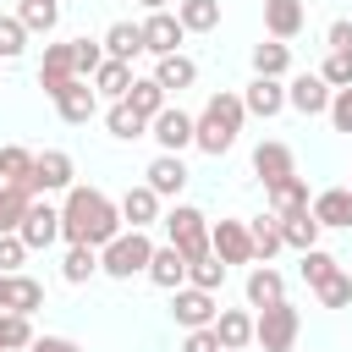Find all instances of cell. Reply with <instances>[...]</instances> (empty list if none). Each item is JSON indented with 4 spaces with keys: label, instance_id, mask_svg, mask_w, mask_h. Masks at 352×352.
Listing matches in <instances>:
<instances>
[{
    "label": "cell",
    "instance_id": "1",
    "mask_svg": "<svg viewBox=\"0 0 352 352\" xmlns=\"http://www.w3.org/2000/svg\"><path fill=\"white\" fill-rule=\"evenodd\" d=\"M121 209L99 192V187H66V204H60V236L72 248H104L110 236H121Z\"/></svg>",
    "mask_w": 352,
    "mask_h": 352
},
{
    "label": "cell",
    "instance_id": "2",
    "mask_svg": "<svg viewBox=\"0 0 352 352\" xmlns=\"http://www.w3.org/2000/svg\"><path fill=\"white\" fill-rule=\"evenodd\" d=\"M242 116H248V110H242V94H226V88H220V94H209V104L192 116V148H204V154H214V160H220V154L236 143Z\"/></svg>",
    "mask_w": 352,
    "mask_h": 352
},
{
    "label": "cell",
    "instance_id": "3",
    "mask_svg": "<svg viewBox=\"0 0 352 352\" xmlns=\"http://www.w3.org/2000/svg\"><path fill=\"white\" fill-rule=\"evenodd\" d=\"M148 258H154L148 231H121V236H110V242L99 248V270H104L110 280H132V275H143Z\"/></svg>",
    "mask_w": 352,
    "mask_h": 352
},
{
    "label": "cell",
    "instance_id": "4",
    "mask_svg": "<svg viewBox=\"0 0 352 352\" xmlns=\"http://www.w3.org/2000/svg\"><path fill=\"white\" fill-rule=\"evenodd\" d=\"M160 220H165V236H170V248H176L182 258H204V253H209V214H204V209L176 204V209L160 214Z\"/></svg>",
    "mask_w": 352,
    "mask_h": 352
},
{
    "label": "cell",
    "instance_id": "5",
    "mask_svg": "<svg viewBox=\"0 0 352 352\" xmlns=\"http://www.w3.org/2000/svg\"><path fill=\"white\" fill-rule=\"evenodd\" d=\"M297 330H302V314L292 302H275V308H258L253 314V341L264 352H292L297 346Z\"/></svg>",
    "mask_w": 352,
    "mask_h": 352
},
{
    "label": "cell",
    "instance_id": "6",
    "mask_svg": "<svg viewBox=\"0 0 352 352\" xmlns=\"http://www.w3.org/2000/svg\"><path fill=\"white\" fill-rule=\"evenodd\" d=\"M66 187H77V165H72V154H66V148H44V154H33L28 192H66Z\"/></svg>",
    "mask_w": 352,
    "mask_h": 352
},
{
    "label": "cell",
    "instance_id": "7",
    "mask_svg": "<svg viewBox=\"0 0 352 352\" xmlns=\"http://www.w3.org/2000/svg\"><path fill=\"white\" fill-rule=\"evenodd\" d=\"M209 253L231 270V264H253V236H248V220H214L209 226Z\"/></svg>",
    "mask_w": 352,
    "mask_h": 352
},
{
    "label": "cell",
    "instance_id": "8",
    "mask_svg": "<svg viewBox=\"0 0 352 352\" xmlns=\"http://www.w3.org/2000/svg\"><path fill=\"white\" fill-rule=\"evenodd\" d=\"M214 292H198V286H176L170 292V319L182 324V330H209L214 324Z\"/></svg>",
    "mask_w": 352,
    "mask_h": 352
},
{
    "label": "cell",
    "instance_id": "9",
    "mask_svg": "<svg viewBox=\"0 0 352 352\" xmlns=\"http://www.w3.org/2000/svg\"><path fill=\"white\" fill-rule=\"evenodd\" d=\"M148 138L160 143V154H182V148H192V116H187L182 104H165V110L148 121Z\"/></svg>",
    "mask_w": 352,
    "mask_h": 352
},
{
    "label": "cell",
    "instance_id": "10",
    "mask_svg": "<svg viewBox=\"0 0 352 352\" xmlns=\"http://www.w3.org/2000/svg\"><path fill=\"white\" fill-rule=\"evenodd\" d=\"M143 28V50L160 60V55H182V22H176V11H148V22H138Z\"/></svg>",
    "mask_w": 352,
    "mask_h": 352
},
{
    "label": "cell",
    "instance_id": "11",
    "mask_svg": "<svg viewBox=\"0 0 352 352\" xmlns=\"http://www.w3.org/2000/svg\"><path fill=\"white\" fill-rule=\"evenodd\" d=\"M16 236H22V248H28V253L50 248V242L60 236V209H55V204H28V214H22V226H16Z\"/></svg>",
    "mask_w": 352,
    "mask_h": 352
},
{
    "label": "cell",
    "instance_id": "12",
    "mask_svg": "<svg viewBox=\"0 0 352 352\" xmlns=\"http://www.w3.org/2000/svg\"><path fill=\"white\" fill-rule=\"evenodd\" d=\"M330 94H336V88H324L319 72H302V77L286 82V104H292L297 116H324V110H330Z\"/></svg>",
    "mask_w": 352,
    "mask_h": 352
},
{
    "label": "cell",
    "instance_id": "13",
    "mask_svg": "<svg viewBox=\"0 0 352 352\" xmlns=\"http://www.w3.org/2000/svg\"><path fill=\"white\" fill-rule=\"evenodd\" d=\"M308 214L319 220V231H352V187H324L319 198H308Z\"/></svg>",
    "mask_w": 352,
    "mask_h": 352
},
{
    "label": "cell",
    "instance_id": "14",
    "mask_svg": "<svg viewBox=\"0 0 352 352\" xmlns=\"http://www.w3.org/2000/svg\"><path fill=\"white\" fill-rule=\"evenodd\" d=\"M66 82H77V60H72V44H44V66H38V88L55 99Z\"/></svg>",
    "mask_w": 352,
    "mask_h": 352
},
{
    "label": "cell",
    "instance_id": "15",
    "mask_svg": "<svg viewBox=\"0 0 352 352\" xmlns=\"http://www.w3.org/2000/svg\"><path fill=\"white\" fill-rule=\"evenodd\" d=\"M242 110H248V116H264V121L280 116V110H286V82H280V77H253V82L242 88Z\"/></svg>",
    "mask_w": 352,
    "mask_h": 352
},
{
    "label": "cell",
    "instance_id": "16",
    "mask_svg": "<svg viewBox=\"0 0 352 352\" xmlns=\"http://www.w3.org/2000/svg\"><path fill=\"white\" fill-rule=\"evenodd\" d=\"M253 176L264 182V187H275V182H286V176H297V160H292V148L286 143H258L253 148Z\"/></svg>",
    "mask_w": 352,
    "mask_h": 352
},
{
    "label": "cell",
    "instance_id": "17",
    "mask_svg": "<svg viewBox=\"0 0 352 352\" xmlns=\"http://www.w3.org/2000/svg\"><path fill=\"white\" fill-rule=\"evenodd\" d=\"M143 176H148L143 187H148L154 198H176V192L187 187V165H182V154H154Z\"/></svg>",
    "mask_w": 352,
    "mask_h": 352
},
{
    "label": "cell",
    "instance_id": "18",
    "mask_svg": "<svg viewBox=\"0 0 352 352\" xmlns=\"http://www.w3.org/2000/svg\"><path fill=\"white\" fill-rule=\"evenodd\" d=\"M55 110H60V121H72V126H82V121H94V110H99V94H94V82H66L60 94H55Z\"/></svg>",
    "mask_w": 352,
    "mask_h": 352
},
{
    "label": "cell",
    "instance_id": "19",
    "mask_svg": "<svg viewBox=\"0 0 352 352\" xmlns=\"http://www.w3.org/2000/svg\"><path fill=\"white\" fill-rule=\"evenodd\" d=\"M116 209H121V226H126V231H148V226L160 220V198H154L143 182H138V187H126Z\"/></svg>",
    "mask_w": 352,
    "mask_h": 352
},
{
    "label": "cell",
    "instance_id": "20",
    "mask_svg": "<svg viewBox=\"0 0 352 352\" xmlns=\"http://www.w3.org/2000/svg\"><path fill=\"white\" fill-rule=\"evenodd\" d=\"M209 330H214L220 352H242V346L253 341V314H248V308H220Z\"/></svg>",
    "mask_w": 352,
    "mask_h": 352
},
{
    "label": "cell",
    "instance_id": "21",
    "mask_svg": "<svg viewBox=\"0 0 352 352\" xmlns=\"http://www.w3.org/2000/svg\"><path fill=\"white\" fill-rule=\"evenodd\" d=\"M160 292H176V286H187V258L165 242V248H154V258H148V270H143Z\"/></svg>",
    "mask_w": 352,
    "mask_h": 352
},
{
    "label": "cell",
    "instance_id": "22",
    "mask_svg": "<svg viewBox=\"0 0 352 352\" xmlns=\"http://www.w3.org/2000/svg\"><path fill=\"white\" fill-rule=\"evenodd\" d=\"M275 302H286V280H280V270L253 264V270H248V308H275Z\"/></svg>",
    "mask_w": 352,
    "mask_h": 352
},
{
    "label": "cell",
    "instance_id": "23",
    "mask_svg": "<svg viewBox=\"0 0 352 352\" xmlns=\"http://www.w3.org/2000/svg\"><path fill=\"white\" fill-rule=\"evenodd\" d=\"M264 28H270V38H297L302 33V0H264Z\"/></svg>",
    "mask_w": 352,
    "mask_h": 352
},
{
    "label": "cell",
    "instance_id": "24",
    "mask_svg": "<svg viewBox=\"0 0 352 352\" xmlns=\"http://www.w3.org/2000/svg\"><path fill=\"white\" fill-rule=\"evenodd\" d=\"M99 44H104V60H126V66H132V55L143 50V28H138V22H110Z\"/></svg>",
    "mask_w": 352,
    "mask_h": 352
},
{
    "label": "cell",
    "instance_id": "25",
    "mask_svg": "<svg viewBox=\"0 0 352 352\" xmlns=\"http://www.w3.org/2000/svg\"><path fill=\"white\" fill-rule=\"evenodd\" d=\"M154 82H160L165 94H182V88H192V82H198V60H192V55H160Z\"/></svg>",
    "mask_w": 352,
    "mask_h": 352
},
{
    "label": "cell",
    "instance_id": "26",
    "mask_svg": "<svg viewBox=\"0 0 352 352\" xmlns=\"http://www.w3.org/2000/svg\"><path fill=\"white\" fill-rule=\"evenodd\" d=\"M280 248H297V253L319 248V220H314L308 209H297V214H280Z\"/></svg>",
    "mask_w": 352,
    "mask_h": 352
},
{
    "label": "cell",
    "instance_id": "27",
    "mask_svg": "<svg viewBox=\"0 0 352 352\" xmlns=\"http://www.w3.org/2000/svg\"><path fill=\"white\" fill-rule=\"evenodd\" d=\"M182 33H214L220 28V0H176Z\"/></svg>",
    "mask_w": 352,
    "mask_h": 352
},
{
    "label": "cell",
    "instance_id": "28",
    "mask_svg": "<svg viewBox=\"0 0 352 352\" xmlns=\"http://www.w3.org/2000/svg\"><path fill=\"white\" fill-rule=\"evenodd\" d=\"M286 72H292V44H280V38L253 44V77H286Z\"/></svg>",
    "mask_w": 352,
    "mask_h": 352
},
{
    "label": "cell",
    "instance_id": "29",
    "mask_svg": "<svg viewBox=\"0 0 352 352\" xmlns=\"http://www.w3.org/2000/svg\"><path fill=\"white\" fill-rule=\"evenodd\" d=\"M264 192H270V214H275V220L308 209V182H302V176H286V182H275V187H264Z\"/></svg>",
    "mask_w": 352,
    "mask_h": 352
},
{
    "label": "cell",
    "instance_id": "30",
    "mask_svg": "<svg viewBox=\"0 0 352 352\" xmlns=\"http://www.w3.org/2000/svg\"><path fill=\"white\" fill-rule=\"evenodd\" d=\"M28 176H33V148L6 143V148H0V187H22V192H28Z\"/></svg>",
    "mask_w": 352,
    "mask_h": 352
},
{
    "label": "cell",
    "instance_id": "31",
    "mask_svg": "<svg viewBox=\"0 0 352 352\" xmlns=\"http://www.w3.org/2000/svg\"><path fill=\"white\" fill-rule=\"evenodd\" d=\"M126 104H132V116L154 121V116L165 110V88H160L154 77H132V88H126Z\"/></svg>",
    "mask_w": 352,
    "mask_h": 352
},
{
    "label": "cell",
    "instance_id": "32",
    "mask_svg": "<svg viewBox=\"0 0 352 352\" xmlns=\"http://www.w3.org/2000/svg\"><path fill=\"white\" fill-rule=\"evenodd\" d=\"M248 236H253V264H270V258L280 253V220H275V214L248 220Z\"/></svg>",
    "mask_w": 352,
    "mask_h": 352
},
{
    "label": "cell",
    "instance_id": "33",
    "mask_svg": "<svg viewBox=\"0 0 352 352\" xmlns=\"http://www.w3.org/2000/svg\"><path fill=\"white\" fill-rule=\"evenodd\" d=\"M16 22H22L28 33H55L60 0H16Z\"/></svg>",
    "mask_w": 352,
    "mask_h": 352
},
{
    "label": "cell",
    "instance_id": "34",
    "mask_svg": "<svg viewBox=\"0 0 352 352\" xmlns=\"http://www.w3.org/2000/svg\"><path fill=\"white\" fill-rule=\"evenodd\" d=\"M104 126H110V138H121V143L148 138V121H143V116H132V104H126V99H116V104L104 110Z\"/></svg>",
    "mask_w": 352,
    "mask_h": 352
},
{
    "label": "cell",
    "instance_id": "35",
    "mask_svg": "<svg viewBox=\"0 0 352 352\" xmlns=\"http://www.w3.org/2000/svg\"><path fill=\"white\" fill-rule=\"evenodd\" d=\"M44 308V286L33 280V275H11V297H6V314H38Z\"/></svg>",
    "mask_w": 352,
    "mask_h": 352
},
{
    "label": "cell",
    "instance_id": "36",
    "mask_svg": "<svg viewBox=\"0 0 352 352\" xmlns=\"http://www.w3.org/2000/svg\"><path fill=\"white\" fill-rule=\"evenodd\" d=\"M126 88H132V66H126V60H104V66L94 72V94L126 99Z\"/></svg>",
    "mask_w": 352,
    "mask_h": 352
},
{
    "label": "cell",
    "instance_id": "37",
    "mask_svg": "<svg viewBox=\"0 0 352 352\" xmlns=\"http://www.w3.org/2000/svg\"><path fill=\"white\" fill-rule=\"evenodd\" d=\"M187 286H198V292H220V286H226V264H220L214 253L187 258Z\"/></svg>",
    "mask_w": 352,
    "mask_h": 352
},
{
    "label": "cell",
    "instance_id": "38",
    "mask_svg": "<svg viewBox=\"0 0 352 352\" xmlns=\"http://www.w3.org/2000/svg\"><path fill=\"white\" fill-rule=\"evenodd\" d=\"M33 346V319L28 314H0V352H28Z\"/></svg>",
    "mask_w": 352,
    "mask_h": 352
},
{
    "label": "cell",
    "instance_id": "39",
    "mask_svg": "<svg viewBox=\"0 0 352 352\" xmlns=\"http://www.w3.org/2000/svg\"><path fill=\"white\" fill-rule=\"evenodd\" d=\"M28 204H33V192H22V187H0V236H16Z\"/></svg>",
    "mask_w": 352,
    "mask_h": 352
},
{
    "label": "cell",
    "instance_id": "40",
    "mask_svg": "<svg viewBox=\"0 0 352 352\" xmlns=\"http://www.w3.org/2000/svg\"><path fill=\"white\" fill-rule=\"evenodd\" d=\"M60 275H66L72 286L94 280V275H99V248H66V264H60Z\"/></svg>",
    "mask_w": 352,
    "mask_h": 352
},
{
    "label": "cell",
    "instance_id": "41",
    "mask_svg": "<svg viewBox=\"0 0 352 352\" xmlns=\"http://www.w3.org/2000/svg\"><path fill=\"white\" fill-rule=\"evenodd\" d=\"M314 297H319L324 308H346V302H352V275H346V270H336L330 280H319V286H314Z\"/></svg>",
    "mask_w": 352,
    "mask_h": 352
},
{
    "label": "cell",
    "instance_id": "42",
    "mask_svg": "<svg viewBox=\"0 0 352 352\" xmlns=\"http://www.w3.org/2000/svg\"><path fill=\"white\" fill-rule=\"evenodd\" d=\"M319 77H324V88H352V50H330Z\"/></svg>",
    "mask_w": 352,
    "mask_h": 352
},
{
    "label": "cell",
    "instance_id": "43",
    "mask_svg": "<svg viewBox=\"0 0 352 352\" xmlns=\"http://www.w3.org/2000/svg\"><path fill=\"white\" fill-rule=\"evenodd\" d=\"M72 60H77V77H94L104 66V44L99 38H72Z\"/></svg>",
    "mask_w": 352,
    "mask_h": 352
},
{
    "label": "cell",
    "instance_id": "44",
    "mask_svg": "<svg viewBox=\"0 0 352 352\" xmlns=\"http://www.w3.org/2000/svg\"><path fill=\"white\" fill-rule=\"evenodd\" d=\"M336 270H341V264H336V258H330L324 248H308V253H302V280H308V286H319V280H330Z\"/></svg>",
    "mask_w": 352,
    "mask_h": 352
},
{
    "label": "cell",
    "instance_id": "45",
    "mask_svg": "<svg viewBox=\"0 0 352 352\" xmlns=\"http://www.w3.org/2000/svg\"><path fill=\"white\" fill-rule=\"evenodd\" d=\"M28 50V28L16 16H0V60H16Z\"/></svg>",
    "mask_w": 352,
    "mask_h": 352
},
{
    "label": "cell",
    "instance_id": "46",
    "mask_svg": "<svg viewBox=\"0 0 352 352\" xmlns=\"http://www.w3.org/2000/svg\"><path fill=\"white\" fill-rule=\"evenodd\" d=\"M324 116H330V126H336V132H352V88H336Z\"/></svg>",
    "mask_w": 352,
    "mask_h": 352
},
{
    "label": "cell",
    "instance_id": "47",
    "mask_svg": "<svg viewBox=\"0 0 352 352\" xmlns=\"http://www.w3.org/2000/svg\"><path fill=\"white\" fill-rule=\"evenodd\" d=\"M22 258H28L22 236H0V275H16V270H22Z\"/></svg>",
    "mask_w": 352,
    "mask_h": 352
},
{
    "label": "cell",
    "instance_id": "48",
    "mask_svg": "<svg viewBox=\"0 0 352 352\" xmlns=\"http://www.w3.org/2000/svg\"><path fill=\"white\" fill-rule=\"evenodd\" d=\"M182 352H220V341H214V330H187Z\"/></svg>",
    "mask_w": 352,
    "mask_h": 352
},
{
    "label": "cell",
    "instance_id": "49",
    "mask_svg": "<svg viewBox=\"0 0 352 352\" xmlns=\"http://www.w3.org/2000/svg\"><path fill=\"white\" fill-rule=\"evenodd\" d=\"M28 352H82L72 336H33V346Z\"/></svg>",
    "mask_w": 352,
    "mask_h": 352
},
{
    "label": "cell",
    "instance_id": "50",
    "mask_svg": "<svg viewBox=\"0 0 352 352\" xmlns=\"http://www.w3.org/2000/svg\"><path fill=\"white\" fill-rule=\"evenodd\" d=\"M330 50H352V22H346V16L330 22Z\"/></svg>",
    "mask_w": 352,
    "mask_h": 352
},
{
    "label": "cell",
    "instance_id": "51",
    "mask_svg": "<svg viewBox=\"0 0 352 352\" xmlns=\"http://www.w3.org/2000/svg\"><path fill=\"white\" fill-rule=\"evenodd\" d=\"M6 297H11V275H0V314H6Z\"/></svg>",
    "mask_w": 352,
    "mask_h": 352
},
{
    "label": "cell",
    "instance_id": "52",
    "mask_svg": "<svg viewBox=\"0 0 352 352\" xmlns=\"http://www.w3.org/2000/svg\"><path fill=\"white\" fill-rule=\"evenodd\" d=\"M138 6H148V11H165V6H170V0H138Z\"/></svg>",
    "mask_w": 352,
    "mask_h": 352
},
{
    "label": "cell",
    "instance_id": "53",
    "mask_svg": "<svg viewBox=\"0 0 352 352\" xmlns=\"http://www.w3.org/2000/svg\"><path fill=\"white\" fill-rule=\"evenodd\" d=\"M346 275H352V270H346Z\"/></svg>",
    "mask_w": 352,
    "mask_h": 352
}]
</instances>
